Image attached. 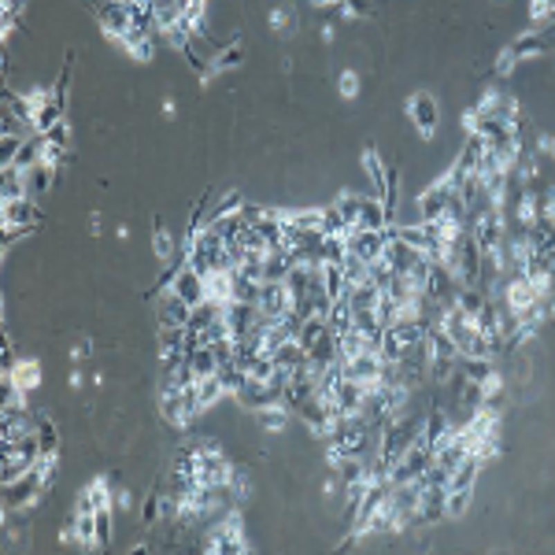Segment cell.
<instances>
[{"label": "cell", "instance_id": "6da1fadb", "mask_svg": "<svg viewBox=\"0 0 555 555\" xmlns=\"http://www.w3.org/2000/svg\"><path fill=\"white\" fill-rule=\"evenodd\" d=\"M408 115H411L415 130H419L422 137H433V134H437V119H441V104H437L433 93L419 89V93L408 100Z\"/></svg>", "mask_w": 555, "mask_h": 555}, {"label": "cell", "instance_id": "7a4b0ae2", "mask_svg": "<svg viewBox=\"0 0 555 555\" xmlns=\"http://www.w3.org/2000/svg\"><path fill=\"white\" fill-rule=\"evenodd\" d=\"M0 215H4V233H8V237H15L19 230L34 226V204H30V197L0 200Z\"/></svg>", "mask_w": 555, "mask_h": 555}, {"label": "cell", "instance_id": "3957f363", "mask_svg": "<svg viewBox=\"0 0 555 555\" xmlns=\"http://www.w3.org/2000/svg\"><path fill=\"white\" fill-rule=\"evenodd\" d=\"M189 315H193V304H185L178 293L167 289L163 304H159V322H163V326H174V329H185V326H189Z\"/></svg>", "mask_w": 555, "mask_h": 555}, {"label": "cell", "instance_id": "277c9868", "mask_svg": "<svg viewBox=\"0 0 555 555\" xmlns=\"http://www.w3.org/2000/svg\"><path fill=\"white\" fill-rule=\"evenodd\" d=\"M359 226H363V230H389V208L381 204L378 197H363ZM359 226H356V230H359Z\"/></svg>", "mask_w": 555, "mask_h": 555}, {"label": "cell", "instance_id": "5b68a950", "mask_svg": "<svg viewBox=\"0 0 555 555\" xmlns=\"http://www.w3.org/2000/svg\"><path fill=\"white\" fill-rule=\"evenodd\" d=\"M8 381H12V385H19V389H37L41 385V363L34 359V356H23L12 367V374H8Z\"/></svg>", "mask_w": 555, "mask_h": 555}, {"label": "cell", "instance_id": "8992f818", "mask_svg": "<svg viewBox=\"0 0 555 555\" xmlns=\"http://www.w3.org/2000/svg\"><path fill=\"white\" fill-rule=\"evenodd\" d=\"M78 507L85 511H100V507H111V489L104 477H93L89 485L82 489V496H78Z\"/></svg>", "mask_w": 555, "mask_h": 555}, {"label": "cell", "instance_id": "52a82bcc", "mask_svg": "<svg viewBox=\"0 0 555 555\" xmlns=\"http://www.w3.org/2000/svg\"><path fill=\"white\" fill-rule=\"evenodd\" d=\"M197 403H200V411L211 408V403H219L222 397H226V385H222V378L219 374H208V378H197Z\"/></svg>", "mask_w": 555, "mask_h": 555}, {"label": "cell", "instance_id": "ba28073f", "mask_svg": "<svg viewBox=\"0 0 555 555\" xmlns=\"http://www.w3.org/2000/svg\"><path fill=\"white\" fill-rule=\"evenodd\" d=\"M255 419H260V426H263L266 433H285V430H289V411L278 408V403H266V408H260Z\"/></svg>", "mask_w": 555, "mask_h": 555}, {"label": "cell", "instance_id": "9c48e42d", "mask_svg": "<svg viewBox=\"0 0 555 555\" xmlns=\"http://www.w3.org/2000/svg\"><path fill=\"white\" fill-rule=\"evenodd\" d=\"M511 48H515V56H544V52L552 48V37L548 34H526V37H518Z\"/></svg>", "mask_w": 555, "mask_h": 555}, {"label": "cell", "instance_id": "30bf717a", "mask_svg": "<svg viewBox=\"0 0 555 555\" xmlns=\"http://www.w3.org/2000/svg\"><path fill=\"white\" fill-rule=\"evenodd\" d=\"M466 507H471V489H448L444 515H448V518H459V515H466Z\"/></svg>", "mask_w": 555, "mask_h": 555}, {"label": "cell", "instance_id": "8fae6325", "mask_svg": "<svg viewBox=\"0 0 555 555\" xmlns=\"http://www.w3.org/2000/svg\"><path fill=\"white\" fill-rule=\"evenodd\" d=\"M152 252H156L159 263H170L174 260V237H170L167 230H156L152 233Z\"/></svg>", "mask_w": 555, "mask_h": 555}, {"label": "cell", "instance_id": "7c38bea8", "mask_svg": "<svg viewBox=\"0 0 555 555\" xmlns=\"http://www.w3.org/2000/svg\"><path fill=\"white\" fill-rule=\"evenodd\" d=\"M271 26L278 30V34H293V30H296V12H293V8H274V12H271Z\"/></svg>", "mask_w": 555, "mask_h": 555}, {"label": "cell", "instance_id": "4fadbf2b", "mask_svg": "<svg viewBox=\"0 0 555 555\" xmlns=\"http://www.w3.org/2000/svg\"><path fill=\"white\" fill-rule=\"evenodd\" d=\"M337 93H340L345 100H356V97H359V74H356V71H340Z\"/></svg>", "mask_w": 555, "mask_h": 555}, {"label": "cell", "instance_id": "5bb4252c", "mask_svg": "<svg viewBox=\"0 0 555 555\" xmlns=\"http://www.w3.org/2000/svg\"><path fill=\"white\" fill-rule=\"evenodd\" d=\"M111 540V507H100L97 511V548Z\"/></svg>", "mask_w": 555, "mask_h": 555}, {"label": "cell", "instance_id": "9a60e30c", "mask_svg": "<svg viewBox=\"0 0 555 555\" xmlns=\"http://www.w3.org/2000/svg\"><path fill=\"white\" fill-rule=\"evenodd\" d=\"M241 56H244V52H241V45H233V48H226V52H219V60L215 63H211V71H226V67H237V63H241Z\"/></svg>", "mask_w": 555, "mask_h": 555}, {"label": "cell", "instance_id": "2e32d148", "mask_svg": "<svg viewBox=\"0 0 555 555\" xmlns=\"http://www.w3.org/2000/svg\"><path fill=\"white\" fill-rule=\"evenodd\" d=\"M41 137H45L48 145H60V148H67V141H71V126H67V119H60V122L52 126L48 134H41Z\"/></svg>", "mask_w": 555, "mask_h": 555}, {"label": "cell", "instance_id": "e0dca14e", "mask_svg": "<svg viewBox=\"0 0 555 555\" xmlns=\"http://www.w3.org/2000/svg\"><path fill=\"white\" fill-rule=\"evenodd\" d=\"M119 507H122V511H130V507H134V496H130V489H122V493H119Z\"/></svg>", "mask_w": 555, "mask_h": 555}, {"label": "cell", "instance_id": "ac0fdd59", "mask_svg": "<svg viewBox=\"0 0 555 555\" xmlns=\"http://www.w3.org/2000/svg\"><path fill=\"white\" fill-rule=\"evenodd\" d=\"M540 152H548V156H555V137H540Z\"/></svg>", "mask_w": 555, "mask_h": 555}, {"label": "cell", "instance_id": "d6986e66", "mask_svg": "<svg viewBox=\"0 0 555 555\" xmlns=\"http://www.w3.org/2000/svg\"><path fill=\"white\" fill-rule=\"evenodd\" d=\"M334 37H337V26H334V23H326V26H322V41L329 45V41H334Z\"/></svg>", "mask_w": 555, "mask_h": 555}, {"label": "cell", "instance_id": "ffe728a7", "mask_svg": "<svg viewBox=\"0 0 555 555\" xmlns=\"http://www.w3.org/2000/svg\"><path fill=\"white\" fill-rule=\"evenodd\" d=\"M548 19H552V26H555V8H552V12H548Z\"/></svg>", "mask_w": 555, "mask_h": 555}]
</instances>
